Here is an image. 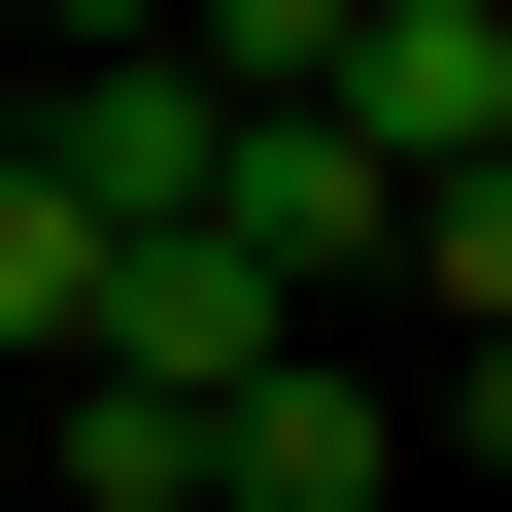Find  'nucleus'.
I'll list each match as a JSON object with an SVG mask.
<instances>
[{"instance_id":"1","label":"nucleus","mask_w":512,"mask_h":512,"mask_svg":"<svg viewBox=\"0 0 512 512\" xmlns=\"http://www.w3.org/2000/svg\"><path fill=\"white\" fill-rule=\"evenodd\" d=\"M205 137H239V103H205L171 35H69L35 103H0V171H35V205L103 239V274H137V239H205Z\"/></svg>"},{"instance_id":"2","label":"nucleus","mask_w":512,"mask_h":512,"mask_svg":"<svg viewBox=\"0 0 512 512\" xmlns=\"http://www.w3.org/2000/svg\"><path fill=\"white\" fill-rule=\"evenodd\" d=\"M205 274H239V308H274V342H308V308L376 274V171H342L308 103H239V137H205Z\"/></svg>"},{"instance_id":"3","label":"nucleus","mask_w":512,"mask_h":512,"mask_svg":"<svg viewBox=\"0 0 512 512\" xmlns=\"http://www.w3.org/2000/svg\"><path fill=\"white\" fill-rule=\"evenodd\" d=\"M69 342H103V239H69L35 171H0V376H69Z\"/></svg>"},{"instance_id":"4","label":"nucleus","mask_w":512,"mask_h":512,"mask_svg":"<svg viewBox=\"0 0 512 512\" xmlns=\"http://www.w3.org/2000/svg\"><path fill=\"white\" fill-rule=\"evenodd\" d=\"M0 103H35V35H0Z\"/></svg>"}]
</instances>
